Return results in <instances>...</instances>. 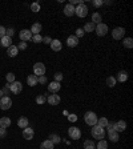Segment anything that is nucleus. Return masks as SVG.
<instances>
[{"label":"nucleus","instance_id":"4","mask_svg":"<svg viewBox=\"0 0 133 149\" xmlns=\"http://www.w3.org/2000/svg\"><path fill=\"white\" fill-rule=\"evenodd\" d=\"M11 107H12V100L8 96H3V97L0 98V108L3 109V111L10 109Z\"/></svg>","mask_w":133,"mask_h":149},{"label":"nucleus","instance_id":"14","mask_svg":"<svg viewBox=\"0 0 133 149\" xmlns=\"http://www.w3.org/2000/svg\"><path fill=\"white\" fill-rule=\"evenodd\" d=\"M61 85H60V82H57V81H52L49 85H48V91L52 93H57L59 91H60Z\"/></svg>","mask_w":133,"mask_h":149},{"label":"nucleus","instance_id":"41","mask_svg":"<svg viewBox=\"0 0 133 149\" xmlns=\"http://www.w3.org/2000/svg\"><path fill=\"white\" fill-rule=\"evenodd\" d=\"M84 33H85V32L82 31V28H77V29H76V35H75V36H76V37L79 39V37H81V36L84 35Z\"/></svg>","mask_w":133,"mask_h":149},{"label":"nucleus","instance_id":"48","mask_svg":"<svg viewBox=\"0 0 133 149\" xmlns=\"http://www.w3.org/2000/svg\"><path fill=\"white\" fill-rule=\"evenodd\" d=\"M6 35L10 36V37H12V36H13V28H10L8 31H6Z\"/></svg>","mask_w":133,"mask_h":149},{"label":"nucleus","instance_id":"15","mask_svg":"<svg viewBox=\"0 0 133 149\" xmlns=\"http://www.w3.org/2000/svg\"><path fill=\"white\" fill-rule=\"evenodd\" d=\"M113 129L116 130V132H123V130L127 129V123L125 121H117V123L113 125Z\"/></svg>","mask_w":133,"mask_h":149},{"label":"nucleus","instance_id":"23","mask_svg":"<svg viewBox=\"0 0 133 149\" xmlns=\"http://www.w3.org/2000/svg\"><path fill=\"white\" fill-rule=\"evenodd\" d=\"M53 148H55V144L52 143L51 140H45L40 145V149H53Z\"/></svg>","mask_w":133,"mask_h":149},{"label":"nucleus","instance_id":"34","mask_svg":"<svg viewBox=\"0 0 133 149\" xmlns=\"http://www.w3.org/2000/svg\"><path fill=\"white\" fill-rule=\"evenodd\" d=\"M47 101V97H45L44 95H39V96H36V103L37 104H44V103Z\"/></svg>","mask_w":133,"mask_h":149},{"label":"nucleus","instance_id":"11","mask_svg":"<svg viewBox=\"0 0 133 149\" xmlns=\"http://www.w3.org/2000/svg\"><path fill=\"white\" fill-rule=\"evenodd\" d=\"M33 136H35V130L32 129V128H24L23 129V137L26 140H32L33 139Z\"/></svg>","mask_w":133,"mask_h":149},{"label":"nucleus","instance_id":"7","mask_svg":"<svg viewBox=\"0 0 133 149\" xmlns=\"http://www.w3.org/2000/svg\"><path fill=\"white\" fill-rule=\"evenodd\" d=\"M10 91L15 95H19L20 92L23 91V84L20 81H13L10 84Z\"/></svg>","mask_w":133,"mask_h":149},{"label":"nucleus","instance_id":"33","mask_svg":"<svg viewBox=\"0 0 133 149\" xmlns=\"http://www.w3.org/2000/svg\"><path fill=\"white\" fill-rule=\"evenodd\" d=\"M116 82H117V81H116V79H114L113 76L107 77V85H108V87H111V88H112V87L116 85Z\"/></svg>","mask_w":133,"mask_h":149},{"label":"nucleus","instance_id":"26","mask_svg":"<svg viewBox=\"0 0 133 149\" xmlns=\"http://www.w3.org/2000/svg\"><path fill=\"white\" fill-rule=\"evenodd\" d=\"M17 125H19V128H27L28 127V119L27 117H20L19 120H17Z\"/></svg>","mask_w":133,"mask_h":149},{"label":"nucleus","instance_id":"19","mask_svg":"<svg viewBox=\"0 0 133 149\" xmlns=\"http://www.w3.org/2000/svg\"><path fill=\"white\" fill-rule=\"evenodd\" d=\"M41 29H43V27H41L40 23H35V24H32V27H31L32 35H40Z\"/></svg>","mask_w":133,"mask_h":149},{"label":"nucleus","instance_id":"1","mask_svg":"<svg viewBox=\"0 0 133 149\" xmlns=\"http://www.w3.org/2000/svg\"><path fill=\"white\" fill-rule=\"evenodd\" d=\"M84 120H85V123L88 124V125H91V127H93V125H96L97 124V114L95 113V112H87L85 116H84Z\"/></svg>","mask_w":133,"mask_h":149},{"label":"nucleus","instance_id":"38","mask_svg":"<svg viewBox=\"0 0 133 149\" xmlns=\"http://www.w3.org/2000/svg\"><path fill=\"white\" fill-rule=\"evenodd\" d=\"M32 41L36 43V44H37V43H41V41H43V36L41 35H33L32 36Z\"/></svg>","mask_w":133,"mask_h":149},{"label":"nucleus","instance_id":"6","mask_svg":"<svg viewBox=\"0 0 133 149\" xmlns=\"http://www.w3.org/2000/svg\"><path fill=\"white\" fill-rule=\"evenodd\" d=\"M125 35V29L123 27H116V28L112 31V36H113L114 40H121Z\"/></svg>","mask_w":133,"mask_h":149},{"label":"nucleus","instance_id":"5","mask_svg":"<svg viewBox=\"0 0 133 149\" xmlns=\"http://www.w3.org/2000/svg\"><path fill=\"white\" fill-rule=\"evenodd\" d=\"M33 73H35L36 76H44L45 75V65L43 63H36L33 65Z\"/></svg>","mask_w":133,"mask_h":149},{"label":"nucleus","instance_id":"32","mask_svg":"<svg viewBox=\"0 0 133 149\" xmlns=\"http://www.w3.org/2000/svg\"><path fill=\"white\" fill-rule=\"evenodd\" d=\"M49 139H51V141L53 144H59L61 141V139H60V136L59 134H56V133H52L51 136H49Z\"/></svg>","mask_w":133,"mask_h":149},{"label":"nucleus","instance_id":"31","mask_svg":"<svg viewBox=\"0 0 133 149\" xmlns=\"http://www.w3.org/2000/svg\"><path fill=\"white\" fill-rule=\"evenodd\" d=\"M95 148H96V145L92 140H87L85 143H84V149H95Z\"/></svg>","mask_w":133,"mask_h":149},{"label":"nucleus","instance_id":"44","mask_svg":"<svg viewBox=\"0 0 133 149\" xmlns=\"http://www.w3.org/2000/svg\"><path fill=\"white\" fill-rule=\"evenodd\" d=\"M6 31H7V29L4 28L3 26H0V39H1V37H4V36H6Z\"/></svg>","mask_w":133,"mask_h":149},{"label":"nucleus","instance_id":"42","mask_svg":"<svg viewBox=\"0 0 133 149\" xmlns=\"http://www.w3.org/2000/svg\"><path fill=\"white\" fill-rule=\"evenodd\" d=\"M17 49H20V51H24V49H27V43L21 41V43L19 44V47H17Z\"/></svg>","mask_w":133,"mask_h":149},{"label":"nucleus","instance_id":"17","mask_svg":"<svg viewBox=\"0 0 133 149\" xmlns=\"http://www.w3.org/2000/svg\"><path fill=\"white\" fill-rule=\"evenodd\" d=\"M108 136H109L111 141H113V143H117L118 140H120V136H118V132H116L114 129H109V132H108Z\"/></svg>","mask_w":133,"mask_h":149},{"label":"nucleus","instance_id":"25","mask_svg":"<svg viewBox=\"0 0 133 149\" xmlns=\"http://www.w3.org/2000/svg\"><path fill=\"white\" fill-rule=\"evenodd\" d=\"M27 82H28L29 87H35L37 84V76L36 75H29L28 79H27Z\"/></svg>","mask_w":133,"mask_h":149},{"label":"nucleus","instance_id":"13","mask_svg":"<svg viewBox=\"0 0 133 149\" xmlns=\"http://www.w3.org/2000/svg\"><path fill=\"white\" fill-rule=\"evenodd\" d=\"M51 49L55 52H60L61 49H63V45H61V41L57 40V39H55V40H52L51 43Z\"/></svg>","mask_w":133,"mask_h":149},{"label":"nucleus","instance_id":"21","mask_svg":"<svg viewBox=\"0 0 133 149\" xmlns=\"http://www.w3.org/2000/svg\"><path fill=\"white\" fill-rule=\"evenodd\" d=\"M0 41H1V45L6 47V48H8V47L12 45V37H10V36H7V35L4 36V37L0 39Z\"/></svg>","mask_w":133,"mask_h":149},{"label":"nucleus","instance_id":"22","mask_svg":"<svg viewBox=\"0 0 133 149\" xmlns=\"http://www.w3.org/2000/svg\"><path fill=\"white\" fill-rule=\"evenodd\" d=\"M7 53H8V56L10 57H15L16 55L19 53V49H17L16 45H11V47L7 48Z\"/></svg>","mask_w":133,"mask_h":149},{"label":"nucleus","instance_id":"51","mask_svg":"<svg viewBox=\"0 0 133 149\" xmlns=\"http://www.w3.org/2000/svg\"><path fill=\"white\" fill-rule=\"evenodd\" d=\"M3 96H4V93H3V91H1V89H0V98L3 97Z\"/></svg>","mask_w":133,"mask_h":149},{"label":"nucleus","instance_id":"27","mask_svg":"<svg viewBox=\"0 0 133 149\" xmlns=\"http://www.w3.org/2000/svg\"><path fill=\"white\" fill-rule=\"evenodd\" d=\"M103 21V17H101V15L98 12H96V13H93L92 15V23L93 24H100V23Z\"/></svg>","mask_w":133,"mask_h":149},{"label":"nucleus","instance_id":"37","mask_svg":"<svg viewBox=\"0 0 133 149\" xmlns=\"http://www.w3.org/2000/svg\"><path fill=\"white\" fill-rule=\"evenodd\" d=\"M31 11L32 12H39V11H40V4L39 3H32L31 4Z\"/></svg>","mask_w":133,"mask_h":149},{"label":"nucleus","instance_id":"39","mask_svg":"<svg viewBox=\"0 0 133 149\" xmlns=\"http://www.w3.org/2000/svg\"><path fill=\"white\" fill-rule=\"evenodd\" d=\"M61 80H63V73H61V72H57V73H55V81L60 82Z\"/></svg>","mask_w":133,"mask_h":149},{"label":"nucleus","instance_id":"8","mask_svg":"<svg viewBox=\"0 0 133 149\" xmlns=\"http://www.w3.org/2000/svg\"><path fill=\"white\" fill-rule=\"evenodd\" d=\"M68 134H69V137L72 140H79L80 137H81V130L77 127H72L68 129Z\"/></svg>","mask_w":133,"mask_h":149},{"label":"nucleus","instance_id":"18","mask_svg":"<svg viewBox=\"0 0 133 149\" xmlns=\"http://www.w3.org/2000/svg\"><path fill=\"white\" fill-rule=\"evenodd\" d=\"M128 80V72L125 71H120L116 76V81H120V82H125Z\"/></svg>","mask_w":133,"mask_h":149},{"label":"nucleus","instance_id":"28","mask_svg":"<svg viewBox=\"0 0 133 149\" xmlns=\"http://www.w3.org/2000/svg\"><path fill=\"white\" fill-rule=\"evenodd\" d=\"M95 28H96L95 24H93L92 21H89V23H87L85 26H84V29H82V31L84 32H93L95 31Z\"/></svg>","mask_w":133,"mask_h":149},{"label":"nucleus","instance_id":"36","mask_svg":"<svg viewBox=\"0 0 133 149\" xmlns=\"http://www.w3.org/2000/svg\"><path fill=\"white\" fill-rule=\"evenodd\" d=\"M6 79H7V82H10V84H11V82H13V81H16V80H15V75H13V73H7V75H6Z\"/></svg>","mask_w":133,"mask_h":149},{"label":"nucleus","instance_id":"24","mask_svg":"<svg viewBox=\"0 0 133 149\" xmlns=\"http://www.w3.org/2000/svg\"><path fill=\"white\" fill-rule=\"evenodd\" d=\"M10 125H11V119H8V117H1L0 119V128L7 129Z\"/></svg>","mask_w":133,"mask_h":149},{"label":"nucleus","instance_id":"9","mask_svg":"<svg viewBox=\"0 0 133 149\" xmlns=\"http://www.w3.org/2000/svg\"><path fill=\"white\" fill-rule=\"evenodd\" d=\"M32 32L29 31V29H21L20 31V33H19V37H20V40L21 41H29V40H32Z\"/></svg>","mask_w":133,"mask_h":149},{"label":"nucleus","instance_id":"16","mask_svg":"<svg viewBox=\"0 0 133 149\" xmlns=\"http://www.w3.org/2000/svg\"><path fill=\"white\" fill-rule=\"evenodd\" d=\"M77 44H79V39H77L75 35L69 36V37L66 39V45H68V47L73 48V47H76Z\"/></svg>","mask_w":133,"mask_h":149},{"label":"nucleus","instance_id":"3","mask_svg":"<svg viewBox=\"0 0 133 149\" xmlns=\"http://www.w3.org/2000/svg\"><path fill=\"white\" fill-rule=\"evenodd\" d=\"M75 13H76L79 17H85L87 15H88V7L85 6V4H79V6L75 8Z\"/></svg>","mask_w":133,"mask_h":149},{"label":"nucleus","instance_id":"43","mask_svg":"<svg viewBox=\"0 0 133 149\" xmlns=\"http://www.w3.org/2000/svg\"><path fill=\"white\" fill-rule=\"evenodd\" d=\"M37 82H40V84H45V82H47V77L45 76H39L37 77Z\"/></svg>","mask_w":133,"mask_h":149},{"label":"nucleus","instance_id":"49","mask_svg":"<svg viewBox=\"0 0 133 149\" xmlns=\"http://www.w3.org/2000/svg\"><path fill=\"white\" fill-rule=\"evenodd\" d=\"M69 4H72V6H73V4H77V6H79V4H82V1H81V0H71Z\"/></svg>","mask_w":133,"mask_h":149},{"label":"nucleus","instance_id":"47","mask_svg":"<svg viewBox=\"0 0 133 149\" xmlns=\"http://www.w3.org/2000/svg\"><path fill=\"white\" fill-rule=\"evenodd\" d=\"M68 120H69V121H73V123H75V121L77 120V116H76V114H69V116H68Z\"/></svg>","mask_w":133,"mask_h":149},{"label":"nucleus","instance_id":"30","mask_svg":"<svg viewBox=\"0 0 133 149\" xmlns=\"http://www.w3.org/2000/svg\"><path fill=\"white\" fill-rule=\"evenodd\" d=\"M124 47L125 48H132L133 47V39L132 37H127V39H124Z\"/></svg>","mask_w":133,"mask_h":149},{"label":"nucleus","instance_id":"2","mask_svg":"<svg viewBox=\"0 0 133 149\" xmlns=\"http://www.w3.org/2000/svg\"><path fill=\"white\" fill-rule=\"evenodd\" d=\"M92 136L93 139H97V140H103L105 136V129L98 125H93L92 128Z\"/></svg>","mask_w":133,"mask_h":149},{"label":"nucleus","instance_id":"40","mask_svg":"<svg viewBox=\"0 0 133 149\" xmlns=\"http://www.w3.org/2000/svg\"><path fill=\"white\" fill-rule=\"evenodd\" d=\"M92 4L96 7V8H98V7H101L103 4H104V1H103V0H93Z\"/></svg>","mask_w":133,"mask_h":149},{"label":"nucleus","instance_id":"10","mask_svg":"<svg viewBox=\"0 0 133 149\" xmlns=\"http://www.w3.org/2000/svg\"><path fill=\"white\" fill-rule=\"evenodd\" d=\"M96 33H97L98 36H105L108 33V26L107 24H104V23H100V24H97L95 28Z\"/></svg>","mask_w":133,"mask_h":149},{"label":"nucleus","instance_id":"35","mask_svg":"<svg viewBox=\"0 0 133 149\" xmlns=\"http://www.w3.org/2000/svg\"><path fill=\"white\" fill-rule=\"evenodd\" d=\"M97 149H108V143L105 140H100L97 144Z\"/></svg>","mask_w":133,"mask_h":149},{"label":"nucleus","instance_id":"12","mask_svg":"<svg viewBox=\"0 0 133 149\" xmlns=\"http://www.w3.org/2000/svg\"><path fill=\"white\" fill-rule=\"evenodd\" d=\"M47 101L51 105H59V104H60V96L56 95V93H53V95L48 96V97H47Z\"/></svg>","mask_w":133,"mask_h":149},{"label":"nucleus","instance_id":"29","mask_svg":"<svg viewBox=\"0 0 133 149\" xmlns=\"http://www.w3.org/2000/svg\"><path fill=\"white\" fill-rule=\"evenodd\" d=\"M108 123H109V121H108L107 117H101L97 120V124H96V125H98V127H101V128H105Z\"/></svg>","mask_w":133,"mask_h":149},{"label":"nucleus","instance_id":"20","mask_svg":"<svg viewBox=\"0 0 133 149\" xmlns=\"http://www.w3.org/2000/svg\"><path fill=\"white\" fill-rule=\"evenodd\" d=\"M64 13H65V16H68V17L73 16L75 15V7H73L72 4H66L65 8H64Z\"/></svg>","mask_w":133,"mask_h":149},{"label":"nucleus","instance_id":"46","mask_svg":"<svg viewBox=\"0 0 133 149\" xmlns=\"http://www.w3.org/2000/svg\"><path fill=\"white\" fill-rule=\"evenodd\" d=\"M43 41H44L45 44H51V43H52V39L49 37V36H45V37H43Z\"/></svg>","mask_w":133,"mask_h":149},{"label":"nucleus","instance_id":"45","mask_svg":"<svg viewBox=\"0 0 133 149\" xmlns=\"http://www.w3.org/2000/svg\"><path fill=\"white\" fill-rule=\"evenodd\" d=\"M7 134V129H4V128H0V139H4Z\"/></svg>","mask_w":133,"mask_h":149},{"label":"nucleus","instance_id":"50","mask_svg":"<svg viewBox=\"0 0 133 149\" xmlns=\"http://www.w3.org/2000/svg\"><path fill=\"white\" fill-rule=\"evenodd\" d=\"M113 125H114L113 123H108V124H107V127H105V128H108V129H113Z\"/></svg>","mask_w":133,"mask_h":149}]
</instances>
